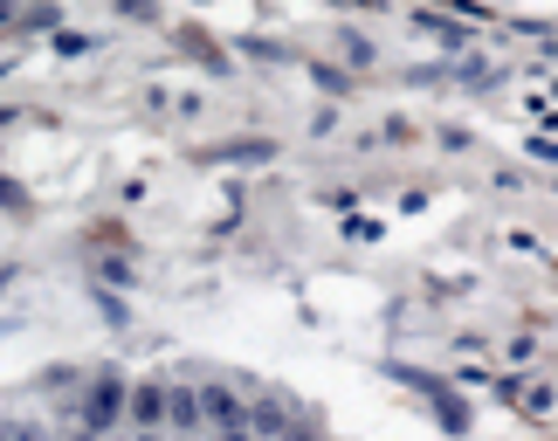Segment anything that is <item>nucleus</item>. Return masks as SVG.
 Returning <instances> with one entry per match:
<instances>
[{"instance_id":"obj_1","label":"nucleus","mask_w":558,"mask_h":441,"mask_svg":"<svg viewBox=\"0 0 558 441\" xmlns=\"http://www.w3.org/2000/svg\"><path fill=\"white\" fill-rule=\"evenodd\" d=\"M111 421H124V387L104 380V387L90 393V407H83V428H111Z\"/></svg>"},{"instance_id":"obj_2","label":"nucleus","mask_w":558,"mask_h":441,"mask_svg":"<svg viewBox=\"0 0 558 441\" xmlns=\"http://www.w3.org/2000/svg\"><path fill=\"white\" fill-rule=\"evenodd\" d=\"M166 414H173V393H166L159 380L132 393V421H138V428H159V421H166Z\"/></svg>"}]
</instances>
